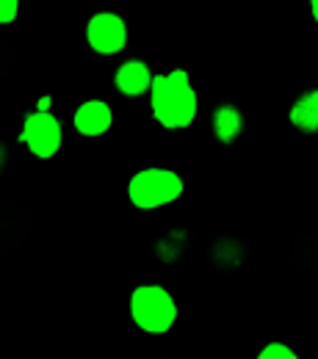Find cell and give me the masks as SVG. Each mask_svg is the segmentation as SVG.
I'll use <instances>...</instances> for the list:
<instances>
[{
	"instance_id": "cell-1",
	"label": "cell",
	"mask_w": 318,
	"mask_h": 359,
	"mask_svg": "<svg viewBox=\"0 0 318 359\" xmlns=\"http://www.w3.org/2000/svg\"><path fill=\"white\" fill-rule=\"evenodd\" d=\"M150 105H152V116L166 130L188 128L197 119V91L191 78L183 69H172L152 78Z\"/></svg>"
},
{
	"instance_id": "cell-2",
	"label": "cell",
	"mask_w": 318,
	"mask_h": 359,
	"mask_svg": "<svg viewBox=\"0 0 318 359\" xmlns=\"http://www.w3.org/2000/svg\"><path fill=\"white\" fill-rule=\"evenodd\" d=\"M131 318L141 332L147 334H164L175 326L178 320V304L169 290L161 285H138L131 293Z\"/></svg>"
},
{
	"instance_id": "cell-3",
	"label": "cell",
	"mask_w": 318,
	"mask_h": 359,
	"mask_svg": "<svg viewBox=\"0 0 318 359\" xmlns=\"http://www.w3.org/2000/svg\"><path fill=\"white\" fill-rule=\"evenodd\" d=\"M185 191L183 177L172 169H144L133 175L128 185V196L138 210H155L178 202Z\"/></svg>"
},
{
	"instance_id": "cell-4",
	"label": "cell",
	"mask_w": 318,
	"mask_h": 359,
	"mask_svg": "<svg viewBox=\"0 0 318 359\" xmlns=\"http://www.w3.org/2000/svg\"><path fill=\"white\" fill-rule=\"evenodd\" d=\"M20 135H22V144L31 149V155H37L42 161L58 155L61 141H64L61 122L53 114H45V111H31L22 122V133Z\"/></svg>"
},
{
	"instance_id": "cell-5",
	"label": "cell",
	"mask_w": 318,
	"mask_h": 359,
	"mask_svg": "<svg viewBox=\"0 0 318 359\" xmlns=\"http://www.w3.org/2000/svg\"><path fill=\"white\" fill-rule=\"evenodd\" d=\"M86 42L91 45V50H97L102 55H114L128 42V25L119 14L100 11L86 22Z\"/></svg>"
},
{
	"instance_id": "cell-6",
	"label": "cell",
	"mask_w": 318,
	"mask_h": 359,
	"mask_svg": "<svg viewBox=\"0 0 318 359\" xmlns=\"http://www.w3.org/2000/svg\"><path fill=\"white\" fill-rule=\"evenodd\" d=\"M111 125H114V114L105 100H86L75 111V130L86 138L108 133Z\"/></svg>"
},
{
	"instance_id": "cell-7",
	"label": "cell",
	"mask_w": 318,
	"mask_h": 359,
	"mask_svg": "<svg viewBox=\"0 0 318 359\" xmlns=\"http://www.w3.org/2000/svg\"><path fill=\"white\" fill-rule=\"evenodd\" d=\"M150 86H152V78H150V69H147L144 61L131 58V61H125L117 69V89L122 91V94L138 97V94H144Z\"/></svg>"
},
{
	"instance_id": "cell-8",
	"label": "cell",
	"mask_w": 318,
	"mask_h": 359,
	"mask_svg": "<svg viewBox=\"0 0 318 359\" xmlns=\"http://www.w3.org/2000/svg\"><path fill=\"white\" fill-rule=\"evenodd\" d=\"M291 122L305 133H318V91H307L293 102Z\"/></svg>"
},
{
	"instance_id": "cell-9",
	"label": "cell",
	"mask_w": 318,
	"mask_h": 359,
	"mask_svg": "<svg viewBox=\"0 0 318 359\" xmlns=\"http://www.w3.org/2000/svg\"><path fill=\"white\" fill-rule=\"evenodd\" d=\"M244 130V116L235 105H222L216 114H213V133L222 144L235 141Z\"/></svg>"
},
{
	"instance_id": "cell-10",
	"label": "cell",
	"mask_w": 318,
	"mask_h": 359,
	"mask_svg": "<svg viewBox=\"0 0 318 359\" xmlns=\"http://www.w3.org/2000/svg\"><path fill=\"white\" fill-rule=\"evenodd\" d=\"M258 357L260 359H293L296 351H293L291 346H285V343H266V346L258 351Z\"/></svg>"
},
{
	"instance_id": "cell-11",
	"label": "cell",
	"mask_w": 318,
	"mask_h": 359,
	"mask_svg": "<svg viewBox=\"0 0 318 359\" xmlns=\"http://www.w3.org/2000/svg\"><path fill=\"white\" fill-rule=\"evenodd\" d=\"M17 14H20V0H0V20H3L6 25L14 22Z\"/></svg>"
},
{
	"instance_id": "cell-12",
	"label": "cell",
	"mask_w": 318,
	"mask_h": 359,
	"mask_svg": "<svg viewBox=\"0 0 318 359\" xmlns=\"http://www.w3.org/2000/svg\"><path fill=\"white\" fill-rule=\"evenodd\" d=\"M34 111H45V114H50V111H53V97H50V94H42V97L37 100Z\"/></svg>"
},
{
	"instance_id": "cell-13",
	"label": "cell",
	"mask_w": 318,
	"mask_h": 359,
	"mask_svg": "<svg viewBox=\"0 0 318 359\" xmlns=\"http://www.w3.org/2000/svg\"><path fill=\"white\" fill-rule=\"evenodd\" d=\"M310 11H313V20L318 22V0H310Z\"/></svg>"
}]
</instances>
